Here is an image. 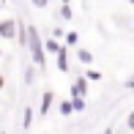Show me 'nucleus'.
<instances>
[{
  "label": "nucleus",
  "mask_w": 134,
  "mask_h": 134,
  "mask_svg": "<svg viewBox=\"0 0 134 134\" xmlns=\"http://www.w3.org/2000/svg\"><path fill=\"white\" fill-rule=\"evenodd\" d=\"M27 49H30V55H33V63L44 69L47 66V49H44V41H41L36 25H27Z\"/></svg>",
  "instance_id": "f257e3e1"
},
{
  "label": "nucleus",
  "mask_w": 134,
  "mask_h": 134,
  "mask_svg": "<svg viewBox=\"0 0 134 134\" xmlns=\"http://www.w3.org/2000/svg\"><path fill=\"white\" fill-rule=\"evenodd\" d=\"M19 22L16 19H0V38H16Z\"/></svg>",
  "instance_id": "f03ea898"
},
{
  "label": "nucleus",
  "mask_w": 134,
  "mask_h": 134,
  "mask_svg": "<svg viewBox=\"0 0 134 134\" xmlns=\"http://www.w3.org/2000/svg\"><path fill=\"white\" fill-rule=\"evenodd\" d=\"M85 93H88V80L80 77V80L71 85V96H74V99H85Z\"/></svg>",
  "instance_id": "7ed1b4c3"
},
{
  "label": "nucleus",
  "mask_w": 134,
  "mask_h": 134,
  "mask_svg": "<svg viewBox=\"0 0 134 134\" xmlns=\"http://www.w3.org/2000/svg\"><path fill=\"white\" fill-rule=\"evenodd\" d=\"M58 69L63 71V74H66L69 69H71V66H69V52H66V47H63V49L58 52Z\"/></svg>",
  "instance_id": "20e7f679"
},
{
  "label": "nucleus",
  "mask_w": 134,
  "mask_h": 134,
  "mask_svg": "<svg viewBox=\"0 0 134 134\" xmlns=\"http://www.w3.org/2000/svg\"><path fill=\"white\" fill-rule=\"evenodd\" d=\"M52 99H55V96H52V90H47V93L41 96V109H38L41 115H47V112H49V107H52Z\"/></svg>",
  "instance_id": "39448f33"
},
{
  "label": "nucleus",
  "mask_w": 134,
  "mask_h": 134,
  "mask_svg": "<svg viewBox=\"0 0 134 134\" xmlns=\"http://www.w3.org/2000/svg\"><path fill=\"white\" fill-rule=\"evenodd\" d=\"M44 49H47V52H55V55H58L60 49H63V44H58V38H49V41H44Z\"/></svg>",
  "instance_id": "423d86ee"
},
{
  "label": "nucleus",
  "mask_w": 134,
  "mask_h": 134,
  "mask_svg": "<svg viewBox=\"0 0 134 134\" xmlns=\"http://www.w3.org/2000/svg\"><path fill=\"white\" fill-rule=\"evenodd\" d=\"M77 58H80L85 66H90V63H93V52H90V49H80V52H77Z\"/></svg>",
  "instance_id": "0eeeda50"
},
{
  "label": "nucleus",
  "mask_w": 134,
  "mask_h": 134,
  "mask_svg": "<svg viewBox=\"0 0 134 134\" xmlns=\"http://www.w3.org/2000/svg\"><path fill=\"white\" fill-rule=\"evenodd\" d=\"M60 16H63L66 22L71 19V5H69V3H60Z\"/></svg>",
  "instance_id": "6e6552de"
},
{
  "label": "nucleus",
  "mask_w": 134,
  "mask_h": 134,
  "mask_svg": "<svg viewBox=\"0 0 134 134\" xmlns=\"http://www.w3.org/2000/svg\"><path fill=\"white\" fill-rule=\"evenodd\" d=\"M71 112H74V104H71V101H63V104H60V115L66 118V115H71Z\"/></svg>",
  "instance_id": "1a4fd4ad"
},
{
  "label": "nucleus",
  "mask_w": 134,
  "mask_h": 134,
  "mask_svg": "<svg viewBox=\"0 0 134 134\" xmlns=\"http://www.w3.org/2000/svg\"><path fill=\"white\" fill-rule=\"evenodd\" d=\"M30 120H33V109H25V118H22V126L30 129Z\"/></svg>",
  "instance_id": "9d476101"
},
{
  "label": "nucleus",
  "mask_w": 134,
  "mask_h": 134,
  "mask_svg": "<svg viewBox=\"0 0 134 134\" xmlns=\"http://www.w3.org/2000/svg\"><path fill=\"white\" fill-rule=\"evenodd\" d=\"M77 41H80V36H77L74 30H71V33H66V44H77Z\"/></svg>",
  "instance_id": "9b49d317"
},
{
  "label": "nucleus",
  "mask_w": 134,
  "mask_h": 134,
  "mask_svg": "<svg viewBox=\"0 0 134 134\" xmlns=\"http://www.w3.org/2000/svg\"><path fill=\"white\" fill-rule=\"evenodd\" d=\"M71 104H74V112H80V109H85V99H74Z\"/></svg>",
  "instance_id": "f8f14e48"
},
{
  "label": "nucleus",
  "mask_w": 134,
  "mask_h": 134,
  "mask_svg": "<svg viewBox=\"0 0 134 134\" xmlns=\"http://www.w3.org/2000/svg\"><path fill=\"white\" fill-rule=\"evenodd\" d=\"M30 3H33L36 8H47V3H49V0H30Z\"/></svg>",
  "instance_id": "ddd939ff"
},
{
  "label": "nucleus",
  "mask_w": 134,
  "mask_h": 134,
  "mask_svg": "<svg viewBox=\"0 0 134 134\" xmlns=\"http://www.w3.org/2000/svg\"><path fill=\"white\" fill-rule=\"evenodd\" d=\"M126 123H129V129L134 131V109H131V115H129V118H126Z\"/></svg>",
  "instance_id": "4468645a"
},
{
  "label": "nucleus",
  "mask_w": 134,
  "mask_h": 134,
  "mask_svg": "<svg viewBox=\"0 0 134 134\" xmlns=\"http://www.w3.org/2000/svg\"><path fill=\"white\" fill-rule=\"evenodd\" d=\"M126 88H134V77H129V80H126Z\"/></svg>",
  "instance_id": "2eb2a0df"
},
{
  "label": "nucleus",
  "mask_w": 134,
  "mask_h": 134,
  "mask_svg": "<svg viewBox=\"0 0 134 134\" xmlns=\"http://www.w3.org/2000/svg\"><path fill=\"white\" fill-rule=\"evenodd\" d=\"M3 85H5V80H3V74H0V90H3Z\"/></svg>",
  "instance_id": "dca6fc26"
},
{
  "label": "nucleus",
  "mask_w": 134,
  "mask_h": 134,
  "mask_svg": "<svg viewBox=\"0 0 134 134\" xmlns=\"http://www.w3.org/2000/svg\"><path fill=\"white\" fill-rule=\"evenodd\" d=\"M104 134H115V129H104Z\"/></svg>",
  "instance_id": "f3484780"
},
{
  "label": "nucleus",
  "mask_w": 134,
  "mask_h": 134,
  "mask_svg": "<svg viewBox=\"0 0 134 134\" xmlns=\"http://www.w3.org/2000/svg\"><path fill=\"white\" fill-rule=\"evenodd\" d=\"M60 3H71V0H60Z\"/></svg>",
  "instance_id": "a211bd4d"
},
{
  "label": "nucleus",
  "mask_w": 134,
  "mask_h": 134,
  "mask_svg": "<svg viewBox=\"0 0 134 134\" xmlns=\"http://www.w3.org/2000/svg\"><path fill=\"white\" fill-rule=\"evenodd\" d=\"M118 134H129V131H118Z\"/></svg>",
  "instance_id": "6ab92c4d"
},
{
  "label": "nucleus",
  "mask_w": 134,
  "mask_h": 134,
  "mask_svg": "<svg viewBox=\"0 0 134 134\" xmlns=\"http://www.w3.org/2000/svg\"><path fill=\"white\" fill-rule=\"evenodd\" d=\"M129 3H131V5H134V0H129Z\"/></svg>",
  "instance_id": "aec40b11"
},
{
  "label": "nucleus",
  "mask_w": 134,
  "mask_h": 134,
  "mask_svg": "<svg viewBox=\"0 0 134 134\" xmlns=\"http://www.w3.org/2000/svg\"><path fill=\"white\" fill-rule=\"evenodd\" d=\"M0 55H3V49H0Z\"/></svg>",
  "instance_id": "412c9836"
}]
</instances>
